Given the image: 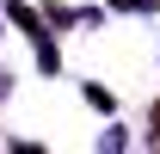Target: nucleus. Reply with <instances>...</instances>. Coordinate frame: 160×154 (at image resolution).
<instances>
[{
    "label": "nucleus",
    "mask_w": 160,
    "mask_h": 154,
    "mask_svg": "<svg viewBox=\"0 0 160 154\" xmlns=\"http://www.w3.org/2000/svg\"><path fill=\"white\" fill-rule=\"evenodd\" d=\"M154 130H160V105H154Z\"/></svg>",
    "instance_id": "f257e3e1"
}]
</instances>
